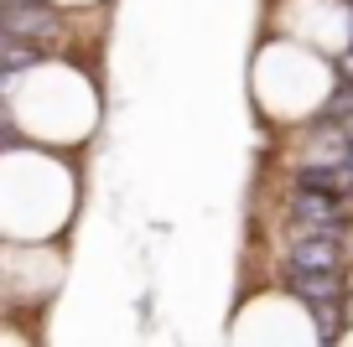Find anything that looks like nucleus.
Returning <instances> with one entry per match:
<instances>
[{
  "mask_svg": "<svg viewBox=\"0 0 353 347\" xmlns=\"http://www.w3.org/2000/svg\"><path fill=\"white\" fill-rule=\"evenodd\" d=\"M338 260H343V239H327V233H296L286 249V270L338 275Z\"/></svg>",
  "mask_w": 353,
  "mask_h": 347,
  "instance_id": "nucleus-1",
  "label": "nucleus"
},
{
  "mask_svg": "<svg viewBox=\"0 0 353 347\" xmlns=\"http://www.w3.org/2000/svg\"><path fill=\"white\" fill-rule=\"evenodd\" d=\"M286 285L312 306H332L338 301V275H312V270H286Z\"/></svg>",
  "mask_w": 353,
  "mask_h": 347,
  "instance_id": "nucleus-2",
  "label": "nucleus"
}]
</instances>
